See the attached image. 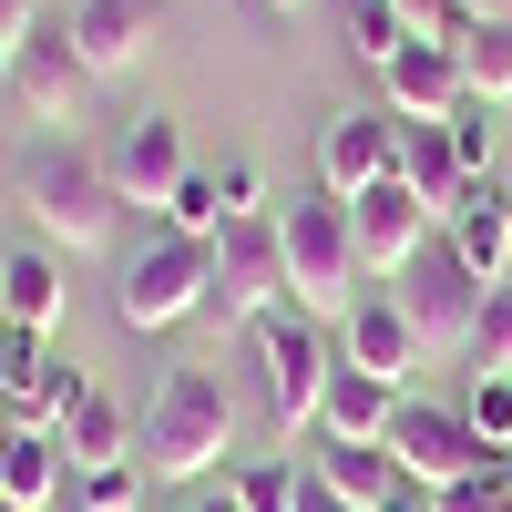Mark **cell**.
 Wrapping results in <instances>:
<instances>
[{
	"label": "cell",
	"mask_w": 512,
	"mask_h": 512,
	"mask_svg": "<svg viewBox=\"0 0 512 512\" xmlns=\"http://www.w3.org/2000/svg\"><path fill=\"white\" fill-rule=\"evenodd\" d=\"M11 185H21V216L52 236L62 256H93L123 236V185H113V164L93 144H72V134H41L21 164H11Z\"/></svg>",
	"instance_id": "1"
},
{
	"label": "cell",
	"mask_w": 512,
	"mask_h": 512,
	"mask_svg": "<svg viewBox=\"0 0 512 512\" xmlns=\"http://www.w3.org/2000/svg\"><path fill=\"white\" fill-rule=\"evenodd\" d=\"M226 451H236V400H226V379L205 369V359L164 369V390H154L144 420H134V461H144V482H205Z\"/></svg>",
	"instance_id": "2"
},
{
	"label": "cell",
	"mask_w": 512,
	"mask_h": 512,
	"mask_svg": "<svg viewBox=\"0 0 512 512\" xmlns=\"http://www.w3.org/2000/svg\"><path fill=\"white\" fill-rule=\"evenodd\" d=\"M277 246H287V297H297V308H308V318H349L359 308V236H349V195H297V205H277Z\"/></svg>",
	"instance_id": "3"
},
{
	"label": "cell",
	"mask_w": 512,
	"mask_h": 512,
	"mask_svg": "<svg viewBox=\"0 0 512 512\" xmlns=\"http://www.w3.org/2000/svg\"><path fill=\"white\" fill-rule=\"evenodd\" d=\"M205 287H216V246L205 236H175L164 226L134 267H123V287H113V318L123 328H185V318H205Z\"/></svg>",
	"instance_id": "4"
},
{
	"label": "cell",
	"mask_w": 512,
	"mask_h": 512,
	"mask_svg": "<svg viewBox=\"0 0 512 512\" xmlns=\"http://www.w3.org/2000/svg\"><path fill=\"white\" fill-rule=\"evenodd\" d=\"M256 359H267L277 431H287V441H297V431H318V400H328V369H338L328 318H308L297 297H287V308H267V318H256Z\"/></svg>",
	"instance_id": "5"
},
{
	"label": "cell",
	"mask_w": 512,
	"mask_h": 512,
	"mask_svg": "<svg viewBox=\"0 0 512 512\" xmlns=\"http://www.w3.org/2000/svg\"><path fill=\"white\" fill-rule=\"evenodd\" d=\"M267 308H287V246H277V216H236V226L216 236L205 328H256Z\"/></svg>",
	"instance_id": "6"
},
{
	"label": "cell",
	"mask_w": 512,
	"mask_h": 512,
	"mask_svg": "<svg viewBox=\"0 0 512 512\" xmlns=\"http://www.w3.org/2000/svg\"><path fill=\"white\" fill-rule=\"evenodd\" d=\"M390 297L410 308V328H420V349H431V359H461V338H472V318H482V277L461 267V246H451V236L420 246L410 267L390 277Z\"/></svg>",
	"instance_id": "7"
},
{
	"label": "cell",
	"mask_w": 512,
	"mask_h": 512,
	"mask_svg": "<svg viewBox=\"0 0 512 512\" xmlns=\"http://www.w3.org/2000/svg\"><path fill=\"white\" fill-rule=\"evenodd\" d=\"M82 93H93V72H82V52H72V21H62V11H41V21L11 41V113L62 134V123L82 113Z\"/></svg>",
	"instance_id": "8"
},
{
	"label": "cell",
	"mask_w": 512,
	"mask_h": 512,
	"mask_svg": "<svg viewBox=\"0 0 512 512\" xmlns=\"http://www.w3.org/2000/svg\"><path fill=\"white\" fill-rule=\"evenodd\" d=\"M390 461H400V482L451 492V482L482 472V441H472V420H461V400H400V420H390Z\"/></svg>",
	"instance_id": "9"
},
{
	"label": "cell",
	"mask_w": 512,
	"mask_h": 512,
	"mask_svg": "<svg viewBox=\"0 0 512 512\" xmlns=\"http://www.w3.org/2000/svg\"><path fill=\"white\" fill-rule=\"evenodd\" d=\"M349 236H359V267L369 277H400L410 256L441 236V216H431V195H420L410 175H379L369 195H349Z\"/></svg>",
	"instance_id": "10"
},
{
	"label": "cell",
	"mask_w": 512,
	"mask_h": 512,
	"mask_svg": "<svg viewBox=\"0 0 512 512\" xmlns=\"http://www.w3.org/2000/svg\"><path fill=\"white\" fill-rule=\"evenodd\" d=\"M379 175H400V113L390 103H349L318 134V185L328 195H369Z\"/></svg>",
	"instance_id": "11"
},
{
	"label": "cell",
	"mask_w": 512,
	"mask_h": 512,
	"mask_svg": "<svg viewBox=\"0 0 512 512\" xmlns=\"http://www.w3.org/2000/svg\"><path fill=\"white\" fill-rule=\"evenodd\" d=\"M103 164H113V185H123V205H164L185 175H195V154H185V123L175 113H134L123 134L103 144Z\"/></svg>",
	"instance_id": "12"
},
{
	"label": "cell",
	"mask_w": 512,
	"mask_h": 512,
	"mask_svg": "<svg viewBox=\"0 0 512 512\" xmlns=\"http://www.w3.org/2000/svg\"><path fill=\"white\" fill-rule=\"evenodd\" d=\"M338 359H349V369H379L390 390H410L431 349H420V328H410V308H400V297H390V287H369L359 308L338 318Z\"/></svg>",
	"instance_id": "13"
},
{
	"label": "cell",
	"mask_w": 512,
	"mask_h": 512,
	"mask_svg": "<svg viewBox=\"0 0 512 512\" xmlns=\"http://www.w3.org/2000/svg\"><path fill=\"white\" fill-rule=\"evenodd\" d=\"M154 31H164V0H72V52H82L93 82L134 72L154 52Z\"/></svg>",
	"instance_id": "14"
},
{
	"label": "cell",
	"mask_w": 512,
	"mask_h": 512,
	"mask_svg": "<svg viewBox=\"0 0 512 512\" xmlns=\"http://www.w3.org/2000/svg\"><path fill=\"white\" fill-rule=\"evenodd\" d=\"M82 400H93V379H82V369L52 349V338H41V349L11 369V400H0V420H11V431H62Z\"/></svg>",
	"instance_id": "15"
},
{
	"label": "cell",
	"mask_w": 512,
	"mask_h": 512,
	"mask_svg": "<svg viewBox=\"0 0 512 512\" xmlns=\"http://www.w3.org/2000/svg\"><path fill=\"white\" fill-rule=\"evenodd\" d=\"M379 82H390V113H400V123H451V113H461V93H472L451 41H410V52L379 72Z\"/></svg>",
	"instance_id": "16"
},
{
	"label": "cell",
	"mask_w": 512,
	"mask_h": 512,
	"mask_svg": "<svg viewBox=\"0 0 512 512\" xmlns=\"http://www.w3.org/2000/svg\"><path fill=\"white\" fill-rule=\"evenodd\" d=\"M400 400H410V390H390L379 369H349V359H338V369H328V400H318V441H390Z\"/></svg>",
	"instance_id": "17"
},
{
	"label": "cell",
	"mask_w": 512,
	"mask_h": 512,
	"mask_svg": "<svg viewBox=\"0 0 512 512\" xmlns=\"http://www.w3.org/2000/svg\"><path fill=\"white\" fill-rule=\"evenodd\" d=\"M308 472H318L338 502H349V512H379V502L400 492V461H390V441H318V461H308Z\"/></svg>",
	"instance_id": "18"
},
{
	"label": "cell",
	"mask_w": 512,
	"mask_h": 512,
	"mask_svg": "<svg viewBox=\"0 0 512 512\" xmlns=\"http://www.w3.org/2000/svg\"><path fill=\"white\" fill-rule=\"evenodd\" d=\"M62 256L52 246H21V256H0V308H11V328H41V338H52L62 328Z\"/></svg>",
	"instance_id": "19"
},
{
	"label": "cell",
	"mask_w": 512,
	"mask_h": 512,
	"mask_svg": "<svg viewBox=\"0 0 512 512\" xmlns=\"http://www.w3.org/2000/svg\"><path fill=\"white\" fill-rule=\"evenodd\" d=\"M62 472H72V461H62V431H21L11 461H0V502H11V512H52V502H62Z\"/></svg>",
	"instance_id": "20"
},
{
	"label": "cell",
	"mask_w": 512,
	"mask_h": 512,
	"mask_svg": "<svg viewBox=\"0 0 512 512\" xmlns=\"http://www.w3.org/2000/svg\"><path fill=\"white\" fill-rule=\"evenodd\" d=\"M62 461H72V472H103V461H134V410H123V400H82L72 420H62Z\"/></svg>",
	"instance_id": "21"
},
{
	"label": "cell",
	"mask_w": 512,
	"mask_h": 512,
	"mask_svg": "<svg viewBox=\"0 0 512 512\" xmlns=\"http://www.w3.org/2000/svg\"><path fill=\"white\" fill-rule=\"evenodd\" d=\"M400 175L431 195V216H451V195H461V154L441 123H400Z\"/></svg>",
	"instance_id": "22"
},
{
	"label": "cell",
	"mask_w": 512,
	"mask_h": 512,
	"mask_svg": "<svg viewBox=\"0 0 512 512\" xmlns=\"http://www.w3.org/2000/svg\"><path fill=\"white\" fill-rule=\"evenodd\" d=\"M451 52H461V82H472L482 103H512V21H472Z\"/></svg>",
	"instance_id": "23"
},
{
	"label": "cell",
	"mask_w": 512,
	"mask_h": 512,
	"mask_svg": "<svg viewBox=\"0 0 512 512\" xmlns=\"http://www.w3.org/2000/svg\"><path fill=\"white\" fill-rule=\"evenodd\" d=\"M410 21H400V0H349V62H369V72H390L400 52H410Z\"/></svg>",
	"instance_id": "24"
},
{
	"label": "cell",
	"mask_w": 512,
	"mask_h": 512,
	"mask_svg": "<svg viewBox=\"0 0 512 512\" xmlns=\"http://www.w3.org/2000/svg\"><path fill=\"white\" fill-rule=\"evenodd\" d=\"M461 369H472V379L512 369V277L482 287V318H472V338H461Z\"/></svg>",
	"instance_id": "25"
},
{
	"label": "cell",
	"mask_w": 512,
	"mask_h": 512,
	"mask_svg": "<svg viewBox=\"0 0 512 512\" xmlns=\"http://www.w3.org/2000/svg\"><path fill=\"white\" fill-rule=\"evenodd\" d=\"M226 492L246 512H297V492H308V461H246V472H226Z\"/></svg>",
	"instance_id": "26"
},
{
	"label": "cell",
	"mask_w": 512,
	"mask_h": 512,
	"mask_svg": "<svg viewBox=\"0 0 512 512\" xmlns=\"http://www.w3.org/2000/svg\"><path fill=\"white\" fill-rule=\"evenodd\" d=\"M502 103H482V93H461V113L441 123V134H451V154H461V185H472V175H492V144H502V123H492Z\"/></svg>",
	"instance_id": "27"
},
{
	"label": "cell",
	"mask_w": 512,
	"mask_h": 512,
	"mask_svg": "<svg viewBox=\"0 0 512 512\" xmlns=\"http://www.w3.org/2000/svg\"><path fill=\"white\" fill-rule=\"evenodd\" d=\"M164 226H175V236H205V246H216L236 216H226V195H216V175H185L175 195H164Z\"/></svg>",
	"instance_id": "28"
},
{
	"label": "cell",
	"mask_w": 512,
	"mask_h": 512,
	"mask_svg": "<svg viewBox=\"0 0 512 512\" xmlns=\"http://www.w3.org/2000/svg\"><path fill=\"white\" fill-rule=\"evenodd\" d=\"M461 420H472V441H482V451H512V369L472 379V390H461Z\"/></svg>",
	"instance_id": "29"
},
{
	"label": "cell",
	"mask_w": 512,
	"mask_h": 512,
	"mask_svg": "<svg viewBox=\"0 0 512 512\" xmlns=\"http://www.w3.org/2000/svg\"><path fill=\"white\" fill-rule=\"evenodd\" d=\"M82 512H144V461H103V472H72Z\"/></svg>",
	"instance_id": "30"
},
{
	"label": "cell",
	"mask_w": 512,
	"mask_h": 512,
	"mask_svg": "<svg viewBox=\"0 0 512 512\" xmlns=\"http://www.w3.org/2000/svg\"><path fill=\"white\" fill-rule=\"evenodd\" d=\"M400 21H410L420 41H461V31H472V11H461V0H400Z\"/></svg>",
	"instance_id": "31"
},
{
	"label": "cell",
	"mask_w": 512,
	"mask_h": 512,
	"mask_svg": "<svg viewBox=\"0 0 512 512\" xmlns=\"http://www.w3.org/2000/svg\"><path fill=\"white\" fill-rule=\"evenodd\" d=\"M216 195H226V216H267V205H256V164H246V154L216 164Z\"/></svg>",
	"instance_id": "32"
},
{
	"label": "cell",
	"mask_w": 512,
	"mask_h": 512,
	"mask_svg": "<svg viewBox=\"0 0 512 512\" xmlns=\"http://www.w3.org/2000/svg\"><path fill=\"white\" fill-rule=\"evenodd\" d=\"M431 512H502V492L472 472V482H451V492H431Z\"/></svg>",
	"instance_id": "33"
},
{
	"label": "cell",
	"mask_w": 512,
	"mask_h": 512,
	"mask_svg": "<svg viewBox=\"0 0 512 512\" xmlns=\"http://www.w3.org/2000/svg\"><path fill=\"white\" fill-rule=\"evenodd\" d=\"M31 21H41V0H0V52H11V41H21Z\"/></svg>",
	"instance_id": "34"
},
{
	"label": "cell",
	"mask_w": 512,
	"mask_h": 512,
	"mask_svg": "<svg viewBox=\"0 0 512 512\" xmlns=\"http://www.w3.org/2000/svg\"><path fill=\"white\" fill-rule=\"evenodd\" d=\"M297 512H349V502H338V492H328V482L308 472V492H297Z\"/></svg>",
	"instance_id": "35"
},
{
	"label": "cell",
	"mask_w": 512,
	"mask_h": 512,
	"mask_svg": "<svg viewBox=\"0 0 512 512\" xmlns=\"http://www.w3.org/2000/svg\"><path fill=\"white\" fill-rule=\"evenodd\" d=\"M11 369H21V338L0 328V400H11Z\"/></svg>",
	"instance_id": "36"
},
{
	"label": "cell",
	"mask_w": 512,
	"mask_h": 512,
	"mask_svg": "<svg viewBox=\"0 0 512 512\" xmlns=\"http://www.w3.org/2000/svg\"><path fill=\"white\" fill-rule=\"evenodd\" d=\"M461 11H472V21H512V0H461Z\"/></svg>",
	"instance_id": "37"
},
{
	"label": "cell",
	"mask_w": 512,
	"mask_h": 512,
	"mask_svg": "<svg viewBox=\"0 0 512 512\" xmlns=\"http://www.w3.org/2000/svg\"><path fill=\"white\" fill-rule=\"evenodd\" d=\"M195 512H246V502H236V492H205V502H195Z\"/></svg>",
	"instance_id": "38"
},
{
	"label": "cell",
	"mask_w": 512,
	"mask_h": 512,
	"mask_svg": "<svg viewBox=\"0 0 512 512\" xmlns=\"http://www.w3.org/2000/svg\"><path fill=\"white\" fill-rule=\"evenodd\" d=\"M11 441H21V431H11V420H0V461H11Z\"/></svg>",
	"instance_id": "39"
},
{
	"label": "cell",
	"mask_w": 512,
	"mask_h": 512,
	"mask_svg": "<svg viewBox=\"0 0 512 512\" xmlns=\"http://www.w3.org/2000/svg\"><path fill=\"white\" fill-rule=\"evenodd\" d=\"M267 11H308V0H267Z\"/></svg>",
	"instance_id": "40"
},
{
	"label": "cell",
	"mask_w": 512,
	"mask_h": 512,
	"mask_svg": "<svg viewBox=\"0 0 512 512\" xmlns=\"http://www.w3.org/2000/svg\"><path fill=\"white\" fill-rule=\"evenodd\" d=\"M0 328H11V308H0Z\"/></svg>",
	"instance_id": "41"
},
{
	"label": "cell",
	"mask_w": 512,
	"mask_h": 512,
	"mask_svg": "<svg viewBox=\"0 0 512 512\" xmlns=\"http://www.w3.org/2000/svg\"><path fill=\"white\" fill-rule=\"evenodd\" d=\"M0 512H11V502H0Z\"/></svg>",
	"instance_id": "42"
}]
</instances>
